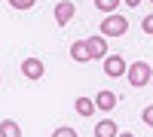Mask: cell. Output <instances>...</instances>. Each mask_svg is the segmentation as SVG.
<instances>
[{
	"instance_id": "12",
	"label": "cell",
	"mask_w": 153,
	"mask_h": 137,
	"mask_svg": "<svg viewBox=\"0 0 153 137\" xmlns=\"http://www.w3.org/2000/svg\"><path fill=\"white\" fill-rule=\"evenodd\" d=\"M117 6H120V0H95V9L101 12H117Z\"/></svg>"
},
{
	"instance_id": "7",
	"label": "cell",
	"mask_w": 153,
	"mask_h": 137,
	"mask_svg": "<svg viewBox=\"0 0 153 137\" xmlns=\"http://www.w3.org/2000/svg\"><path fill=\"white\" fill-rule=\"evenodd\" d=\"M113 107H117V95H113L110 89H104V92L95 95V110H98V113H110Z\"/></svg>"
},
{
	"instance_id": "9",
	"label": "cell",
	"mask_w": 153,
	"mask_h": 137,
	"mask_svg": "<svg viewBox=\"0 0 153 137\" xmlns=\"http://www.w3.org/2000/svg\"><path fill=\"white\" fill-rule=\"evenodd\" d=\"M74 110H76V116L89 119V116L95 113V101H92V97H76V101H74Z\"/></svg>"
},
{
	"instance_id": "14",
	"label": "cell",
	"mask_w": 153,
	"mask_h": 137,
	"mask_svg": "<svg viewBox=\"0 0 153 137\" xmlns=\"http://www.w3.org/2000/svg\"><path fill=\"white\" fill-rule=\"evenodd\" d=\"M52 137H80V134H76L71 125H58V128L52 131Z\"/></svg>"
},
{
	"instance_id": "10",
	"label": "cell",
	"mask_w": 153,
	"mask_h": 137,
	"mask_svg": "<svg viewBox=\"0 0 153 137\" xmlns=\"http://www.w3.org/2000/svg\"><path fill=\"white\" fill-rule=\"evenodd\" d=\"M71 58L76 61V64H89V52H86V43L83 40H76V43H71Z\"/></svg>"
},
{
	"instance_id": "16",
	"label": "cell",
	"mask_w": 153,
	"mask_h": 137,
	"mask_svg": "<svg viewBox=\"0 0 153 137\" xmlns=\"http://www.w3.org/2000/svg\"><path fill=\"white\" fill-rule=\"evenodd\" d=\"M141 119H144V125H150V128H153V104H150V107H144Z\"/></svg>"
},
{
	"instance_id": "1",
	"label": "cell",
	"mask_w": 153,
	"mask_h": 137,
	"mask_svg": "<svg viewBox=\"0 0 153 137\" xmlns=\"http://www.w3.org/2000/svg\"><path fill=\"white\" fill-rule=\"evenodd\" d=\"M126 79H129L132 89H144V85L153 79V67L147 64V61H135V64L126 67Z\"/></svg>"
},
{
	"instance_id": "11",
	"label": "cell",
	"mask_w": 153,
	"mask_h": 137,
	"mask_svg": "<svg viewBox=\"0 0 153 137\" xmlns=\"http://www.w3.org/2000/svg\"><path fill=\"white\" fill-rule=\"evenodd\" d=\"M0 137H22V125L12 119H3L0 122Z\"/></svg>"
},
{
	"instance_id": "17",
	"label": "cell",
	"mask_w": 153,
	"mask_h": 137,
	"mask_svg": "<svg viewBox=\"0 0 153 137\" xmlns=\"http://www.w3.org/2000/svg\"><path fill=\"white\" fill-rule=\"evenodd\" d=\"M123 3H126V6H138V3H141V0H123Z\"/></svg>"
},
{
	"instance_id": "6",
	"label": "cell",
	"mask_w": 153,
	"mask_h": 137,
	"mask_svg": "<svg viewBox=\"0 0 153 137\" xmlns=\"http://www.w3.org/2000/svg\"><path fill=\"white\" fill-rule=\"evenodd\" d=\"M74 12H76L74 0H58V3H55V21H58V28H65V24L74 18Z\"/></svg>"
},
{
	"instance_id": "19",
	"label": "cell",
	"mask_w": 153,
	"mask_h": 137,
	"mask_svg": "<svg viewBox=\"0 0 153 137\" xmlns=\"http://www.w3.org/2000/svg\"><path fill=\"white\" fill-rule=\"evenodd\" d=\"M150 3H153V0H150Z\"/></svg>"
},
{
	"instance_id": "8",
	"label": "cell",
	"mask_w": 153,
	"mask_h": 137,
	"mask_svg": "<svg viewBox=\"0 0 153 137\" xmlns=\"http://www.w3.org/2000/svg\"><path fill=\"white\" fill-rule=\"evenodd\" d=\"M117 134H120V128H117L113 119H101L95 125V137H117Z\"/></svg>"
},
{
	"instance_id": "4",
	"label": "cell",
	"mask_w": 153,
	"mask_h": 137,
	"mask_svg": "<svg viewBox=\"0 0 153 137\" xmlns=\"http://www.w3.org/2000/svg\"><path fill=\"white\" fill-rule=\"evenodd\" d=\"M126 58L123 55H104V73L110 79H120V76H126Z\"/></svg>"
},
{
	"instance_id": "13",
	"label": "cell",
	"mask_w": 153,
	"mask_h": 137,
	"mask_svg": "<svg viewBox=\"0 0 153 137\" xmlns=\"http://www.w3.org/2000/svg\"><path fill=\"white\" fill-rule=\"evenodd\" d=\"M6 3H9L12 9H19V12H25V9H34V3H37V0H6Z\"/></svg>"
},
{
	"instance_id": "18",
	"label": "cell",
	"mask_w": 153,
	"mask_h": 137,
	"mask_svg": "<svg viewBox=\"0 0 153 137\" xmlns=\"http://www.w3.org/2000/svg\"><path fill=\"white\" fill-rule=\"evenodd\" d=\"M117 137H135V134H132V131H120Z\"/></svg>"
},
{
	"instance_id": "15",
	"label": "cell",
	"mask_w": 153,
	"mask_h": 137,
	"mask_svg": "<svg viewBox=\"0 0 153 137\" xmlns=\"http://www.w3.org/2000/svg\"><path fill=\"white\" fill-rule=\"evenodd\" d=\"M141 31L153 37V12H150V15H144V21H141Z\"/></svg>"
},
{
	"instance_id": "2",
	"label": "cell",
	"mask_w": 153,
	"mask_h": 137,
	"mask_svg": "<svg viewBox=\"0 0 153 137\" xmlns=\"http://www.w3.org/2000/svg\"><path fill=\"white\" fill-rule=\"evenodd\" d=\"M126 31H129V18L126 15H117V12H107L104 18H101V34L107 37H123Z\"/></svg>"
},
{
	"instance_id": "5",
	"label": "cell",
	"mask_w": 153,
	"mask_h": 137,
	"mask_svg": "<svg viewBox=\"0 0 153 137\" xmlns=\"http://www.w3.org/2000/svg\"><path fill=\"white\" fill-rule=\"evenodd\" d=\"M22 73H25V79H34V82H37V79H43L46 67H43V61H40V58H34V55H31V58H25V61H22Z\"/></svg>"
},
{
	"instance_id": "3",
	"label": "cell",
	"mask_w": 153,
	"mask_h": 137,
	"mask_svg": "<svg viewBox=\"0 0 153 137\" xmlns=\"http://www.w3.org/2000/svg\"><path fill=\"white\" fill-rule=\"evenodd\" d=\"M83 43H86V52H89L92 61H101L107 55V37L104 34H92V37H86Z\"/></svg>"
}]
</instances>
